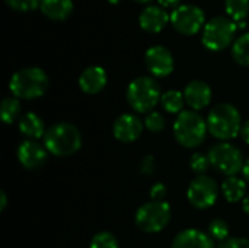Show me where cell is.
<instances>
[{"instance_id": "8fae6325", "label": "cell", "mask_w": 249, "mask_h": 248, "mask_svg": "<svg viewBox=\"0 0 249 248\" xmlns=\"http://www.w3.org/2000/svg\"><path fill=\"white\" fill-rule=\"evenodd\" d=\"M144 61L147 70L156 77H166L174 70V57L166 47L155 45L146 51Z\"/></svg>"}, {"instance_id": "4316f807", "label": "cell", "mask_w": 249, "mask_h": 248, "mask_svg": "<svg viewBox=\"0 0 249 248\" xmlns=\"http://www.w3.org/2000/svg\"><path fill=\"white\" fill-rule=\"evenodd\" d=\"M190 165L193 172L198 177V175H204V172L209 170L210 167V159L209 156L203 155V153H194L190 159Z\"/></svg>"}, {"instance_id": "52a82bcc", "label": "cell", "mask_w": 249, "mask_h": 248, "mask_svg": "<svg viewBox=\"0 0 249 248\" xmlns=\"http://www.w3.org/2000/svg\"><path fill=\"white\" fill-rule=\"evenodd\" d=\"M134 221L143 232H160L171 221V206L166 202L150 200L137 209Z\"/></svg>"}, {"instance_id": "6da1fadb", "label": "cell", "mask_w": 249, "mask_h": 248, "mask_svg": "<svg viewBox=\"0 0 249 248\" xmlns=\"http://www.w3.org/2000/svg\"><path fill=\"white\" fill-rule=\"evenodd\" d=\"M44 146L55 156H70L82 148V134L74 124L58 123L47 130Z\"/></svg>"}, {"instance_id": "3957f363", "label": "cell", "mask_w": 249, "mask_h": 248, "mask_svg": "<svg viewBox=\"0 0 249 248\" xmlns=\"http://www.w3.org/2000/svg\"><path fill=\"white\" fill-rule=\"evenodd\" d=\"M207 127L212 136L219 140H231L241 134L242 120L236 107L232 104H219L209 113Z\"/></svg>"}, {"instance_id": "5b68a950", "label": "cell", "mask_w": 249, "mask_h": 248, "mask_svg": "<svg viewBox=\"0 0 249 248\" xmlns=\"http://www.w3.org/2000/svg\"><path fill=\"white\" fill-rule=\"evenodd\" d=\"M160 98V86L150 76H139L127 88V101L137 113H149Z\"/></svg>"}, {"instance_id": "e0dca14e", "label": "cell", "mask_w": 249, "mask_h": 248, "mask_svg": "<svg viewBox=\"0 0 249 248\" xmlns=\"http://www.w3.org/2000/svg\"><path fill=\"white\" fill-rule=\"evenodd\" d=\"M172 248H214L209 234L198 229H185L172 241Z\"/></svg>"}, {"instance_id": "7a4b0ae2", "label": "cell", "mask_w": 249, "mask_h": 248, "mask_svg": "<svg viewBox=\"0 0 249 248\" xmlns=\"http://www.w3.org/2000/svg\"><path fill=\"white\" fill-rule=\"evenodd\" d=\"M48 88V76L39 67H26L18 70L10 82L9 89L15 98L35 99L45 94Z\"/></svg>"}, {"instance_id": "f1b7e54d", "label": "cell", "mask_w": 249, "mask_h": 248, "mask_svg": "<svg viewBox=\"0 0 249 248\" xmlns=\"http://www.w3.org/2000/svg\"><path fill=\"white\" fill-rule=\"evenodd\" d=\"M9 7L18 12H31L39 7L41 0H4Z\"/></svg>"}, {"instance_id": "ac0fdd59", "label": "cell", "mask_w": 249, "mask_h": 248, "mask_svg": "<svg viewBox=\"0 0 249 248\" xmlns=\"http://www.w3.org/2000/svg\"><path fill=\"white\" fill-rule=\"evenodd\" d=\"M41 12L53 20H64L73 10L71 0H41Z\"/></svg>"}, {"instance_id": "8992f818", "label": "cell", "mask_w": 249, "mask_h": 248, "mask_svg": "<svg viewBox=\"0 0 249 248\" xmlns=\"http://www.w3.org/2000/svg\"><path fill=\"white\" fill-rule=\"evenodd\" d=\"M238 25L225 16H216L204 25L201 41L210 51H220L231 45L233 41Z\"/></svg>"}, {"instance_id": "f35d334b", "label": "cell", "mask_w": 249, "mask_h": 248, "mask_svg": "<svg viewBox=\"0 0 249 248\" xmlns=\"http://www.w3.org/2000/svg\"><path fill=\"white\" fill-rule=\"evenodd\" d=\"M134 1H137V3H149L152 0H134Z\"/></svg>"}, {"instance_id": "f546056e", "label": "cell", "mask_w": 249, "mask_h": 248, "mask_svg": "<svg viewBox=\"0 0 249 248\" xmlns=\"http://www.w3.org/2000/svg\"><path fill=\"white\" fill-rule=\"evenodd\" d=\"M219 248H249V240L247 238H229L222 243Z\"/></svg>"}, {"instance_id": "ab89813d", "label": "cell", "mask_w": 249, "mask_h": 248, "mask_svg": "<svg viewBox=\"0 0 249 248\" xmlns=\"http://www.w3.org/2000/svg\"><path fill=\"white\" fill-rule=\"evenodd\" d=\"M109 3H112V4H117V3H120L121 0H108Z\"/></svg>"}, {"instance_id": "8d00e7d4", "label": "cell", "mask_w": 249, "mask_h": 248, "mask_svg": "<svg viewBox=\"0 0 249 248\" xmlns=\"http://www.w3.org/2000/svg\"><path fill=\"white\" fill-rule=\"evenodd\" d=\"M242 209H244V212L249 215V196H247L244 200H242Z\"/></svg>"}, {"instance_id": "cb8c5ba5", "label": "cell", "mask_w": 249, "mask_h": 248, "mask_svg": "<svg viewBox=\"0 0 249 248\" xmlns=\"http://www.w3.org/2000/svg\"><path fill=\"white\" fill-rule=\"evenodd\" d=\"M0 114H1V120L6 124H12L18 115L20 114V102L18 98L15 96H9L4 98L0 104Z\"/></svg>"}, {"instance_id": "83f0119b", "label": "cell", "mask_w": 249, "mask_h": 248, "mask_svg": "<svg viewBox=\"0 0 249 248\" xmlns=\"http://www.w3.org/2000/svg\"><path fill=\"white\" fill-rule=\"evenodd\" d=\"M144 126L147 130H150L152 133H160L165 127V118L162 117L160 113L152 111L146 115L144 118Z\"/></svg>"}, {"instance_id": "9a60e30c", "label": "cell", "mask_w": 249, "mask_h": 248, "mask_svg": "<svg viewBox=\"0 0 249 248\" xmlns=\"http://www.w3.org/2000/svg\"><path fill=\"white\" fill-rule=\"evenodd\" d=\"M169 20L171 16L160 6H147L142 10L139 16L140 26L147 32H160Z\"/></svg>"}, {"instance_id": "5bb4252c", "label": "cell", "mask_w": 249, "mask_h": 248, "mask_svg": "<svg viewBox=\"0 0 249 248\" xmlns=\"http://www.w3.org/2000/svg\"><path fill=\"white\" fill-rule=\"evenodd\" d=\"M184 98L193 110H203L212 101V88L203 80H193L185 86Z\"/></svg>"}, {"instance_id": "4fadbf2b", "label": "cell", "mask_w": 249, "mask_h": 248, "mask_svg": "<svg viewBox=\"0 0 249 248\" xmlns=\"http://www.w3.org/2000/svg\"><path fill=\"white\" fill-rule=\"evenodd\" d=\"M143 132V123L133 114L120 115L112 126L114 137L123 143H131L140 137Z\"/></svg>"}, {"instance_id": "ba28073f", "label": "cell", "mask_w": 249, "mask_h": 248, "mask_svg": "<svg viewBox=\"0 0 249 248\" xmlns=\"http://www.w3.org/2000/svg\"><path fill=\"white\" fill-rule=\"evenodd\" d=\"M207 156L210 159V165L216 171L228 177L236 175L239 171H242L245 164L241 151L235 145L228 142H220L213 145Z\"/></svg>"}, {"instance_id": "74e56055", "label": "cell", "mask_w": 249, "mask_h": 248, "mask_svg": "<svg viewBox=\"0 0 249 248\" xmlns=\"http://www.w3.org/2000/svg\"><path fill=\"white\" fill-rule=\"evenodd\" d=\"M238 26H239V28H247V22H244V20H242V22H239V25H238Z\"/></svg>"}, {"instance_id": "ffe728a7", "label": "cell", "mask_w": 249, "mask_h": 248, "mask_svg": "<svg viewBox=\"0 0 249 248\" xmlns=\"http://www.w3.org/2000/svg\"><path fill=\"white\" fill-rule=\"evenodd\" d=\"M222 191L223 196L228 202L235 203V202H242L247 196V183L245 180L239 178V177H226L225 181L222 183Z\"/></svg>"}, {"instance_id": "484cf974", "label": "cell", "mask_w": 249, "mask_h": 248, "mask_svg": "<svg viewBox=\"0 0 249 248\" xmlns=\"http://www.w3.org/2000/svg\"><path fill=\"white\" fill-rule=\"evenodd\" d=\"M89 248H118V241L111 232H99L92 238Z\"/></svg>"}, {"instance_id": "d6986e66", "label": "cell", "mask_w": 249, "mask_h": 248, "mask_svg": "<svg viewBox=\"0 0 249 248\" xmlns=\"http://www.w3.org/2000/svg\"><path fill=\"white\" fill-rule=\"evenodd\" d=\"M19 130L23 136L29 137V140H36L44 137L47 130L44 121L35 113H26L19 120Z\"/></svg>"}, {"instance_id": "9c48e42d", "label": "cell", "mask_w": 249, "mask_h": 248, "mask_svg": "<svg viewBox=\"0 0 249 248\" xmlns=\"http://www.w3.org/2000/svg\"><path fill=\"white\" fill-rule=\"evenodd\" d=\"M187 197L196 209H209L219 197V186L213 178L198 175L191 181L187 190Z\"/></svg>"}, {"instance_id": "277c9868", "label": "cell", "mask_w": 249, "mask_h": 248, "mask_svg": "<svg viewBox=\"0 0 249 248\" xmlns=\"http://www.w3.org/2000/svg\"><path fill=\"white\" fill-rule=\"evenodd\" d=\"M207 132V121H204V118L196 111H182L174 123V134L177 142L188 149L201 145Z\"/></svg>"}, {"instance_id": "d6a6232c", "label": "cell", "mask_w": 249, "mask_h": 248, "mask_svg": "<svg viewBox=\"0 0 249 248\" xmlns=\"http://www.w3.org/2000/svg\"><path fill=\"white\" fill-rule=\"evenodd\" d=\"M241 136H242V139L245 140V143H248L249 145V120L248 121H245V123L242 124V129H241Z\"/></svg>"}, {"instance_id": "1f68e13d", "label": "cell", "mask_w": 249, "mask_h": 248, "mask_svg": "<svg viewBox=\"0 0 249 248\" xmlns=\"http://www.w3.org/2000/svg\"><path fill=\"white\" fill-rule=\"evenodd\" d=\"M140 171L146 175L152 174L155 171V165H153V156H146L142 162V167H140Z\"/></svg>"}, {"instance_id": "44dd1931", "label": "cell", "mask_w": 249, "mask_h": 248, "mask_svg": "<svg viewBox=\"0 0 249 248\" xmlns=\"http://www.w3.org/2000/svg\"><path fill=\"white\" fill-rule=\"evenodd\" d=\"M160 104L165 108V111L171 114H181L184 104H185V98H184V94L172 89V91H166L165 94H162Z\"/></svg>"}, {"instance_id": "30bf717a", "label": "cell", "mask_w": 249, "mask_h": 248, "mask_svg": "<svg viewBox=\"0 0 249 248\" xmlns=\"http://www.w3.org/2000/svg\"><path fill=\"white\" fill-rule=\"evenodd\" d=\"M204 12L194 4H182L171 13V23L182 35H194L204 25Z\"/></svg>"}, {"instance_id": "d4e9b609", "label": "cell", "mask_w": 249, "mask_h": 248, "mask_svg": "<svg viewBox=\"0 0 249 248\" xmlns=\"http://www.w3.org/2000/svg\"><path fill=\"white\" fill-rule=\"evenodd\" d=\"M229 225L223 219H213L209 225V235L219 241L229 240Z\"/></svg>"}, {"instance_id": "e575fe53", "label": "cell", "mask_w": 249, "mask_h": 248, "mask_svg": "<svg viewBox=\"0 0 249 248\" xmlns=\"http://www.w3.org/2000/svg\"><path fill=\"white\" fill-rule=\"evenodd\" d=\"M7 206V197L4 191H0V212H3Z\"/></svg>"}, {"instance_id": "4dcf8cb0", "label": "cell", "mask_w": 249, "mask_h": 248, "mask_svg": "<svg viewBox=\"0 0 249 248\" xmlns=\"http://www.w3.org/2000/svg\"><path fill=\"white\" fill-rule=\"evenodd\" d=\"M165 196H166V187H165V184L156 183V184L150 189V197H152V200L163 202Z\"/></svg>"}, {"instance_id": "7c38bea8", "label": "cell", "mask_w": 249, "mask_h": 248, "mask_svg": "<svg viewBox=\"0 0 249 248\" xmlns=\"http://www.w3.org/2000/svg\"><path fill=\"white\" fill-rule=\"evenodd\" d=\"M47 148L35 140H25L18 148V159L23 168L38 170L47 162Z\"/></svg>"}, {"instance_id": "7402d4cb", "label": "cell", "mask_w": 249, "mask_h": 248, "mask_svg": "<svg viewBox=\"0 0 249 248\" xmlns=\"http://www.w3.org/2000/svg\"><path fill=\"white\" fill-rule=\"evenodd\" d=\"M225 9L233 22H242L249 13V0H225Z\"/></svg>"}, {"instance_id": "2e32d148", "label": "cell", "mask_w": 249, "mask_h": 248, "mask_svg": "<svg viewBox=\"0 0 249 248\" xmlns=\"http://www.w3.org/2000/svg\"><path fill=\"white\" fill-rule=\"evenodd\" d=\"M107 85V72L99 66H90L85 69L79 77V86L85 94H99Z\"/></svg>"}, {"instance_id": "836d02e7", "label": "cell", "mask_w": 249, "mask_h": 248, "mask_svg": "<svg viewBox=\"0 0 249 248\" xmlns=\"http://www.w3.org/2000/svg\"><path fill=\"white\" fill-rule=\"evenodd\" d=\"M159 4L163 7H174L177 9L179 6V0H159Z\"/></svg>"}, {"instance_id": "d590c367", "label": "cell", "mask_w": 249, "mask_h": 248, "mask_svg": "<svg viewBox=\"0 0 249 248\" xmlns=\"http://www.w3.org/2000/svg\"><path fill=\"white\" fill-rule=\"evenodd\" d=\"M242 175H244V180L249 183V159L248 161H245V164H244V168H242Z\"/></svg>"}, {"instance_id": "603a6c76", "label": "cell", "mask_w": 249, "mask_h": 248, "mask_svg": "<svg viewBox=\"0 0 249 248\" xmlns=\"http://www.w3.org/2000/svg\"><path fill=\"white\" fill-rule=\"evenodd\" d=\"M232 56H233V58H235V61L238 64L249 67V32L241 35L233 42Z\"/></svg>"}]
</instances>
